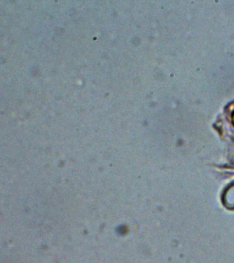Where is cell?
<instances>
[{"label":"cell","instance_id":"cell-1","mask_svg":"<svg viewBox=\"0 0 234 263\" xmlns=\"http://www.w3.org/2000/svg\"><path fill=\"white\" fill-rule=\"evenodd\" d=\"M221 201L223 206L229 211H234V181L229 183L222 193Z\"/></svg>","mask_w":234,"mask_h":263},{"label":"cell","instance_id":"cell-2","mask_svg":"<svg viewBox=\"0 0 234 263\" xmlns=\"http://www.w3.org/2000/svg\"><path fill=\"white\" fill-rule=\"evenodd\" d=\"M231 121L232 125H233V126L234 127V109H233V112H232V113H231Z\"/></svg>","mask_w":234,"mask_h":263}]
</instances>
